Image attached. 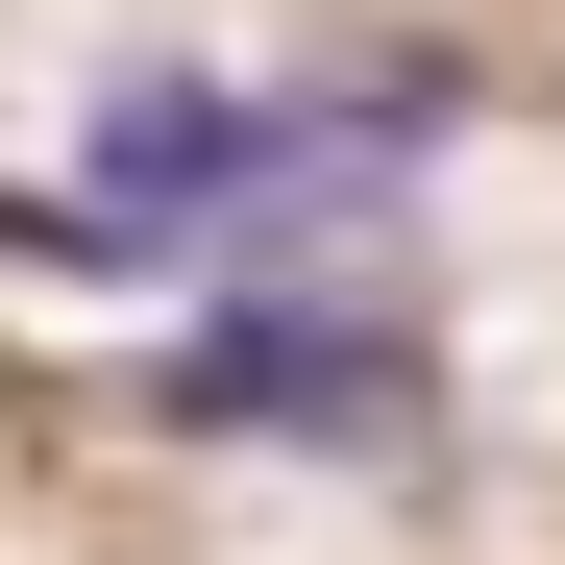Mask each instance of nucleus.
<instances>
[{
  "label": "nucleus",
  "instance_id": "obj_1",
  "mask_svg": "<svg viewBox=\"0 0 565 565\" xmlns=\"http://www.w3.org/2000/svg\"><path fill=\"white\" fill-rule=\"evenodd\" d=\"M172 394H198V418H394V394H418V344L296 296V320H222L198 369H172Z\"/></svg>",
  "mask_w": 565,
  "mask_h": 565
}]
</instances>
